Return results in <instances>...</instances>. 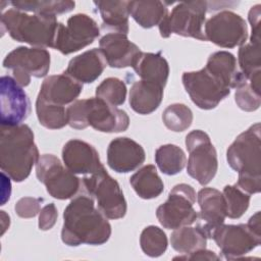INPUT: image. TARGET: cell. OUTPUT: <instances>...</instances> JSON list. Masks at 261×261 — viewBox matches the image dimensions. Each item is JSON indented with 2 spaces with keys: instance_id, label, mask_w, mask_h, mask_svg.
<instances>
[{
  "instance_id": "cell-1",
  "label": "cell",
  "mask_w": 261,
  "mask_h": 261,
  "mask_svg": "<svg viewBox=\"0 0 261 261\" xmlns=\"http://www.w3.org/2000/svg\"><path fill=\"white\" fill-rule=\"evenodd\" d=\"M110 236L108 218L95 206L94 198L89 194L73 197L63 212L62 242L69 247L84 244L99 246L105 244Z\"/></svg>"
},
{
  "instance_id": "cell-2",
  "label": "cell",
  "mask_w": 261,
  "mask_h": 261,
  "mask_svg": "<svg viewBox=\"0 0 261 261\" xmlns=\"http://www.w3.org/2000/svg\"><path fill=\"white\" fill-rule=\"evenodd\" d=\"M39 158L34 133L28 124L0 126V167L8 177L23 181Z\"/></svg>"
},
{
  "instance_id": "cell-3",
  "label": "cell",
  "mask_w": 261,
  "mask_h": 261,
  "mask_svg": "<svg viewBox=\"0 0 261 261\" xmlns=\"http://www.w3.org/2000/svg\"><path fill=\"white\" fill-rule=\"evenodd\" d=\"M261 125H251L240 134L226 151V160L231 169L239 173L236 182L248 194L261 191Z\"/></svg>"
},
{
  "instance_id": "cell-4",
  "label": "cell",
  "mask_w": 261,
  "mask_h": 261,
  "mask_svg": "<svg viewBox=\"0 0 261 261\" xmlns=\"http://www.w3.org/2000/svg\"><path fill=\"white\" fill-rule=\"evenodd\" d=\"M68 125L75 129L92 126L102 133H120L127 129L129 117L127 113L96 97L80 99L67 108Z\"/></svg>"
},
{
  "instance_id": "cell-5",
  "label": "cell",
  "mask_w": 261,
  "mask_h": 261,
  "mask_svg": "<svg viewBox=\"0 0 261 261\" xmlns=\"http://www.w3.org/2000/svg\"><path fill=\"white\" fill-rule=\"evenodd\" d=\"M56 16L44 14H29L10 8L1 15V29L9 36L21 43L33 47L53 48L59 28Z\"/></svg>"
},
{
  "instance_id": "cell-6",
  "label": "cell",
  "mask_w": 261,
  "mask_h": 261,
  "mask_svg": "<svg viewBox=\"0 0 261 261\" xmlns=\"http://www.w3.org/2000/svg\"><path fill=\"white\" fill-rule=\"evenodd\" d=\"M207 1H182L177 3L160 22L159 32L162 38L171 34L206 41L204 36Z\"/></svg>"
},
{
  "instance_id": "cell-7",
  "label": "cell",
  "mask_w": 261,
  "mask_h": 261,
  "mask_svg": "<svg viewBox=\"0 0 261 261\" xmlns=\"http://www.w3.org/2000/svg\"><path fill=\"white\" fill-rule=\"evenodd\" d=\"M36 175L47 193L58 200L75 197L83 188V180L63 166L53 154H43L36 163Z\"/></svg>"
},
{
  "instance_id": "cell-8",
  "label": "cell",
  "mask_w": 261,
  "mask_h": 261,
  "mask_svg": "<svg viewBox=\"0 0 261 261\" xmlns=\"http://www.w3.org/2000/svg\"><path fill=\"white\" fill-rule=\"evenodd\" d=\"M84 190L97 201L98 208L109 219H119L126 214L127 206L119 184L104 168L85 175Z\"/></svg>"
},
{
  "instance_id": "cell-9",
  "label": "cell",
  "mask_w": 261,
  "mask_h": 261,
  "mask_svg": "<svg viewBox=\"0 0 261 261\" xmlns=\"http://www.w3.org/2000/svg\"><path fill=\"white\" fill-rule=\"evenodd\" d=\"M186 147L189 152L188 174L201 186L208 185L218 169L217 153L210 137L204 130H192L186 137Z\"/></svg>"
},
{
  "instance_id": "cell-10",
  "label": "cell",
  "mask_w": 261,
  "mask_h": 261,
  "mask_svg": "<svg viewBox=\"0 0 261 261\" xmlns=\"http://www.w3.org/2000/svg\"><path fill=\"white\" fill-rule=\"evenodd\" d=\"M196 192L188 184L175 185L168 194V199L156 210L159 223L167 229H176L193 224L198 218L194 209Z\"/></svg>"
},
{
  "instance_id": "cell-11",
  "label": "cell",
  "mask_w": 261,
  "mask_h": 261,
  "mask_svg": "<svg viewBox=\"0 0 261 261\" xmlns=\"http://www.w3.org/2000/svg\"><path fill=\"white\" fill-rule=\"evenodd\" d=\"M50 53L45 48L20 46L10 51L3 60V66L11 70L13 79L22 88L31 77H44L50 69Z\"/></svg>"
},
{
  "instance_id": "cell-12",
  "label": "cell",
  "mask_w": 261,
  "mask_h": 261,
  "mask_svg": "<svg viewBox=\"0 0 261 261\" xmlns=\"http://www.w3.org/2000/svg\"><path fill=\"white\" fill-rule=\"evenodd\" d=\"M227 260L239 259L253 251L261 243V232L246 224H220L209 232Z\"/></svg>"
},
{
  "instance_id": "cell-13",
  "label": "cell",
  "mask_w": 261,
  "mask_h": 261,
  "mask_svg": "<svg viewBox=\"0 0 261 261\" xmlns=\"http://www.w3.org/2000/svg\"><path fill=\"white\" fill-rule=\"evenodd\" d=\"M99 35L100 29L91 16L76 13L67 19L66 25L59 23L53 48L68 55L91 45Z\"/></svg>"
},
{
  "instance_id": "cell-14",
  "label": "cell",
  "mask_w": 261,
  "mask_h": 261,
  "mask_svg": "<svg viewBox=\"0 0 261 261\" xmlns=\"http://www.w3.org/2000/svg\"><path fill=\"white\" fill-rule=\"evenodd\" d=\"M181 81L193 103L203 110L215 108L230 93V89L221 84L205 67L184 72Z\"/></svg>"
},
{
  "instance_id": "cell-15",
  "label": "cell",
  "mask_w": 261,
  "mask_h": 261,
  "mask_svg": "<svg viewBox=\"0 0 261 261\" xmlns=\"http://www.w3.org/2000/svg\"><path fill=\"white\" fill-rule=\"evenodd\" d=\"M204 36L206 41L219 47L234 48L246 43L248 27L241 15L223 10L207 19L204 24Z\"/></svg>"
},
{
  "instance_id": "cell-16",
  "label": "cell",
  "mask_w": 261,
  "mask_h": 261,
  "mask_svg": "<svg viewBox=\"0 0 261 261\" xmlns=\"http://www.w3.org/2000/svg\"><path fill=\"white\" fill-rule=\"evenodd\" d=\"M0 122L1 125L21 124L31 112L30 99L17 82L9 75H3L0 81Z\"/></svg>"
},
{
  "instance_id": "cell-17",
  "label": "cell",
  "mask_w": 261,
  "mask_h": 261,
  "mask_svg": "<svg viewBox=\"0 0 261 261\" xmlns=\"http://www.w3.org/2000/svg\"><path fill=\"white\" fill-rule=\"evenodd\" d=\"M62 160L65 167L74 174L91 175L104 168L95 147L79 139L69 140L64 144Z\"/></svg>"
},
{
  "instance_id": "cell-18",
  "label": "cell",
  "mask_w": 261,
  "mask_h": 261,
  "mask_svg": "<svg viewBox=\"0 0 261 261\" xmlns=\"http://www.w3.org/2000/svg\"><path fill=\"white\" fill-rule=\"evenodd\" d=\"M144 148L127 137H119L110 142L107 148V163L118 173H127L139 168L145 161Z\"/></svg>"
},
{
  "instance_id": "cell-19",
  "label": "cell",
  "mask_w": 261,
  "mask_h": 261,
  "mask_svg": "<svg viewBox=\"0 0 261 261\" xmlns=\"http://www.w3.org/2000/svg\"><path fill=\"white\" fill-rule=\"evenodd\" d=\"M83 91V84L62 72L47 76L41 85L38 98L58 106L70 105L77 100Z\"/></svg>"
},
{
  "instance_id": "cell-20",
  "label": "cell",
  "mask_w": 261,
  "mask_h": 261,
  "mask_svg": "<svg viewBox=\"0 0 261 261\" xmlns=\"http://www.w3.org/2000/svg\"><path fill=\"white\" fill-rule=\"evenodd\" d=\"M99 47L107 65L113 68L132 66L134 60L141 52L140 48L128 40L127 35L121 33H108L104 35L99 41Z\"/></svg>"
},
{
  "instance_id": "cell-21",
  "label": "cell",
  "mask_w": 261,
  "mask_h": 261,
  "mask_svg": "<svg viewBox=\"0 0 261 261\" xmlns=\"http://www.w3.org/2000/svg\"><path fill=\"white\" fill-rule=\"evenodd\" d=\"M106 65L101 50L94 48L73 57L63 72L82 84H91L102 74Z\"/></svg>"
},
{
  "instance_id": "cell-22",
  "label": "cell",
  "mask_w": 261,
  "mask_h": 261,
  "mask_svg": "<svg viewBox=\"0 0 261 261\" xmlns=\"http://www.w3.org/2000/svg\"><path fill=\"white\" fill-rule=\"evenodd\" d=\"M200 215L205 224L202 226L208 238L209 232L216 226L224 223L226 206L223 195L214 188H203L197 195Z\"/></svg>"
},
{
  "instance_id": "cell-23",
  "label": "cell",
  "mask_w": 261,
  "mask_h": 261,
  "mask_svg": "<svg viewBox=\"0 0 261 261\" xmlns=\"http://www.w3.org/2000/svg\"><path fill=\"white\" fill-rule=\"evenodd\" d=\"M205 68L228 89H237L247 80L239 70L234 55L227 51L212 53L208 57Z\"/></svg>"
},
{
  "instance_id": "cell-24",
  "label": "cell",
  "mask_w": 261,
  "mask_h": 261,
  "mask_svg": "<svg viewBox=\"0 0 261 261\" xmlns=\"http://www.w3.org/2000/svg\"><path fill=\"white\" fill-rule=\"evenodd\" d=\"M163 90V87L152 82L143 80L135 82L128 96L130 108L142 115L154 112L162 102Z\"/></svg>"
},
{
  "instance_id": "cell-25",
  "label": "cell",
  "mask_w": 261,
  "mask_h": 261,
  "mask_svg": "<svg viewBox=\"0 0 261 261\" xmlns=\"http://www.w3.org/2000/svg\"><path fill=\"white\" fill-rule=\"evenodd\" d=\"M132 67L141 80L165 87L169 75V65L161 52L141 51L134 60Z\"/></svg>"
},
{
  "instance_id": "cell-26",
  "label": "cell",
  "mask_w": 261,
  "mask_h": 261,
  "mask_svg": "<svg viewBox=\"0 0 261 261\" xmlns=\"http://www.w3.org/2000/svg\"><path fill=\"white\" fill-rule=\"evenodd\" d=\"M102 18V28L111 33L128 34V1H94Z\"/></svg>"
},
{
  "instance_id": "cell-27",
  "label": "cell",
  "mask_w": 261,
  "mask_h": 261,
  "mask_svg": "<svg viewBox=\"0 0 261 261\" xmlns=\"http://www.w3.org/2000/svg\"><path fill=\"white\" fill-rule=\"evenodd\" d=\"M129 15L144 29L159 25L168 14V8L162 1H128Z\"/></svg>"
},
{
  "instance_id": "cell-28",
  "label": "cell",
  "mask_w": 261,
  "mask_h": 261,
  "mask_svg": "<svg viewBox=\"0 0 261 261\" xmlns=\"http://www.w3.org/2000/svg\"><path fill=\"white\" fill-rule=\"evenodd\" d=\"M129 184L137 195L145 200L157 198L164 190V184L155 165L152 164L145 165L134 173L129 178Z\"/></svg>"
},
{
  "instance_id": "cell-29",
  "label": "cell",
  "mask_w": 261,
  "mask_h": 261,
  "mask_svg": "<svg viewBox=\"0 0 261 261\" xmlns=\"http://www.w3.org/2000/svg\"><path fill=\"white\" fill-rule=\"evenodd\" d=\"M208 236L202 226L191 227L189 225L174 229L170 236L171 247L178 253L190 254L205 249Z\"/></svg>"
},
{
  "instance_id": "cell-30",
  "label": "cell",
  "mask_w": 261,
  "mask_h": 261,
  "mask_svg": "<svg viewBox=\"0 0 261 261\" xmlns=\"http://www.w3.org/2000/svg\"><path fill=\"white\" fill-rule=\"evenodd\" d=\"M9 4L23 12L53 16L70 12L75 6V2L70 0H14Z\"/></svg>"
},
{
  "instance_id": "cell-31",
  "label": "cell",
  "mask_w": 261,
  "mask_h": 261,
  "mask_svg": "<svg viewBox=\"0 0 261 261\" xmlns=\"http://www.w3.org/2000/svg\"><path fill=\"white\" fill-rule=\"evenodd\" d=\"M155 162L160 171L166 175L179 173L187 163L182 149L173 144L162 145L155 151Z\"/></svg>"
},
{
  "instance_id": "cell-32",
  "label": "cell",
  "mask_w": 261,
  "mask_h": 261,
  "mask_svg": "<svg viewBox=\"0 0 261 261\" xmlns=\"http://www.w3.org/2000/svg\"><path fill=\"white\" fill-rule=\"evenodd\" d=\"M36 113L41 125L49 129H59L68 124L67 111L64 106L48 103L37 97Z\"/></svg>"
},
{
  "instance_id": "cell-33",
  "label": "cell",
  "mask_w": 261,
  "mask_h": 261,
  "mask_svg": "<svg viewBox=\"0 0 261 261\" xmlns=\"http://www.w3.org/2000/svg\"><path fill=\"white\" fill-rule=\"evenodd\" d=\"M238 61L243 75L249 81L254 75L261 73V43L250 41L240 47Z\"/></svg>"
},
{
  "instance_id": "cell-34",
  "label": "cell",
  "mask_w": 261,
  "mask_h": 261,
  "mask_svg": "<svg viewBox=\"0 0 261 261\" xmlns=\"http://www.w3.org/2000/svg\"><path fill=\"white\" fill-rule=\"evenodd\" d=\"M260 75H257L250 81L246 80L236 89L234 101L240 109L246 112H252L260 107Z\"/></svg>"
},
{
  "instance_id": "cell-35",
  "label": "cell",
  "mask_w": 261,
  "mask_h": 261,
  "mask_svg": "<svg viewBox=\"0 0 261 261\" xmlns=\"http://www.w3.org/2000/svg\"><path fill=\"white\" fill-rule=\"evenodd\" d=\"M140 245L142 251L147 256L154 258L165 253L168 241L163 229L155 225H149L141 232Z\"/></svg>"
},
{
  "instance_id": "cell-36",
  "label": "cell",
  "mask_w": 261,
  "mask_h": 261,
  "mask_svg": "<svg viewBox=\"0 0 261 261\" xmlns=\"http://www.w3.org/2000/svg\"><path fill=\"white\" fill-rule=\"evenodd\" d=\"M222 195L226 206V216L232 219L243 216L249 207L251 195L242 190L237 184L225 186Z\"/></svg>"
},
{
  "instance_id": "cell-37",
  "label": "cell",
  "mask_w": 261,
  "mask_h": 261,
  "mask_svg": "<svg viewBox=\"0 0 261 261\" xmlns=\"http://www.w3.org/2000/svg\"><path fill=\"white\" fill-rule=\"evenodd\" d=\"M164 125L172 132H184L193 122L192 110L182 103H174L167 106L162 113Z\"/></svg>"
},
{
  "instance_id": "cell-38",
  "label": "cell",
  "mask_w": 261,
  "mask_h": 261,
  "mask_svg": "<svg viewBox=\"0 0 261 261\" xmlns=\"http://www.w3.org/2000/svg\"><path fill=\"white\" fill-rule=\"evenodd\" d=\"M96 96L110 105H122L126 98V86L117 77H107L96 88Z\"/></svg>"
},
{
  "instance_id": "cell-39",
  "label": "cell",
  "mask_w": 261,
  "mask_h": 261,
  "mask_svg": "<svg viewBox=\"0 0 261 261\" xmlns=\"http://www.w3.org/2000/svg\"><path fill=\"white\" fill-rule=\"evenodd\" d=\"M43 199L34 197H23L20 198L15 206L14 210L16 214L21 218H32L38 215L41 211V204Z\"/></svg>"
},
{
  "instance_id": "cell-40",
  "label": "cell",
  "mask_w": 261,
  "mask_h": 261,
  "mask_svg": "<svg viewBox=\"0 0 261 261\" xmlns=\"http://www.w3.org/2000/svg\"><path fill=\"white\" fill-rule=\"evenodd\" d=\"M58 211L54 203L45 205L39 213V228L41 230L51 229L57 220Z\"/></svg>"
},
{
  "instance_id": "cell-41",
  "label": "cell",
  "mask_w": 261,
  "mask_h": 261,
  "mask_svg": "<svg viewBox=\"0 0 261 261\" xmlns=\"http://www.w3.org/2000/svg\"><path fill=\"white\" fill-rule=\"evenodd\" d=\"M260 4H257L251 7L248 17L252 28V35L250 41H261L260 38V15H261V8Z\"/></svg>"
},
{
  "instance_id": "cell-42",
  "label": "cell",
  "mask_w": 261,
  "mask_h": 261,
  "mask_svg": "<svg viewBox=\"0 0 261 261\" xmlns=\"http://www.w3.org/2000/svg\"><path fill=\"white\" fill-rule=\"evenodd\" d=\"M174 259H185V260H219L220 257L217 256L213 251L201 249L190 254H185V256L175 257Z\"/></svg>"
}]
</instances>
